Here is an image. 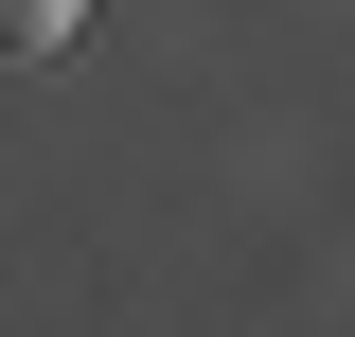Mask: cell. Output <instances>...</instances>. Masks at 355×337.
Returning a JSON list of instances; mask_svg holds the SVG:
<instances>
[{
  "label": "cell",
  "mask_w": 355,
  "mask_h": 337,
  "mask_svg": "<svg viewBox=\"0 0 355 337\" xmlns=\"http://www.w3.org/2000/svg\"><path fill=\"white\" fill-rule=\"evenodd\" d=\"M71 18H89V0H0V71H36V53H71Z\"/></svg>",
  "instance_id": "obj_1"
}]
</instances>
